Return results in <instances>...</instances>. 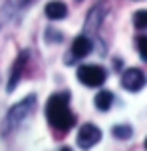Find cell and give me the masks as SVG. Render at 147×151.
I'll return each instance as SVG.
<instances>
[{
	"label": "cell",
	"mask_w": 147,
	"mask_h": 151,
	"mask_svg": "<svg viewBox=\"0 0 147 151\" xmlns=\"http://www.w3.org/2000/svg\"><path fill=\"white\" fill-rule=\"evenodd\" d=\"M28 60V52H22L18 58H16L14 66H12V74H10V80H8V91H14L16 83L20 80V76H22V70H24V64Z\"/></svg>",
	"instance_id": "6"
},
{
	"label": "cell",
	"mask_w": 147,
	"mask_h": 151,
	"mask_svg": "<svg viewBox=\"0 0 147 151\" xmlns=\"http://www.w3.org/2000/svg\"><path fill=\"white\" fill-rule=\"evenodd\" d=\"M46 16L48 18H52V20H62V18H66V14H68V8H66V4L64 2H58V0H54V2H48L46 4Z\"/></svg>",
	"instance_id": "8"
},
{
	"label": "cell",
	"mask_w": 147,
	"mask_h": 151,
	"mask_svg": "<svg viewBox=\"0 0 147 151\" xmlns=\"http://www.w3.org/2000/svg\"><path fill=\"white\" fill-rule=\"evenodd\" d=\"M62 151H70V147H62Z\"/></svg>",
	"instance_id": "14"
},
{
	"label": "cell",
	"mask_w": 147,
	"mask_h": 151,
	"mask_svg": "<svg viewBox=\"0 0 147 151\" xmlns=\"http://www.w3.org/2000/svg\"><path fill=\"white\" fill-rule=\"evenodd\" d=\"M101 139V131L98 125H93V123H85L82 125L80 129V133H77V145L82 147V149H90L93 147L95 143H100Z\"/></svg>",
	"instance_id": "4"
},
{
	"label": "cell",
	"mask_w": 147,
	"mask_h": 151,
	"mask_svg": "<svg viewBox=\"0 0 147 151\" xmlns=\"http://www.w3.org/2000/svg\"><path fill=\"white\" fill-rule=\"evenodd\" d=\"M34 109H36V98L34 96H28L22 101H18L16 106H12L10 111L6 113L4 121H2V133L4 135H10L12 131H16L34 113Z\"/></svg>",
	"instance_id": "2"
},
{
	"label": "cell",
	"mask_w": 147,
	"mask_h": 151,
	"mask_svg": "<svg viewBox=\"0 0 147 151\" xmlns=\"http://www.w3.org/2000/svg\"><path fill=\"white\" fill-rule=\"evenodd\" d=\"M133 24L139 30H147V10H137L133 14Z\"/></svg>",
	"instance_id": "12"
},
{
	"label": "cell",
	"mask_w": 147,
	"mask_h": 151,
	"mask_svg": "<svg viewBox=\"0 0 147 151\" xmlns=\"http://www.w3.org/2000/svg\"><path fill=\"white\" fill-rule=\"evenodd\" d=\"M137 50L141 54V60L147 62V36H137Z\"/></svg>",
	"instance_id": "13"
},
{
	"label": "cell",
	"mask_w": 147,
	"mask_h": 151,
	"mask_svg": "<svg viewBox=\"0 0 147 151\" xmlns=\"http://www.w3.org/2000/svg\"><path fill=\"white\" fill-rule=\"evenodd\" d=\"M95 107L100 109V111H108L109 107H111V104H113V93L108 90H101L98 96H95Z\"/></svg>",
	"instance_id": "9"
},
{
	"label": "cell",
	"mask_w": 147,
	"mask_h": 151,
	"mask_svg": "<svg viewBox=\"0 0 147 151\" xmlns=\"http://www.w3.org/2000/svg\"><path fill=\"white\" fill-rule=\"evenodd\" d=\"M101 18H103V6H95L92 12H90V16H87V24H85V30L92 32V30H93V26H100Z\"/></svg>",
	"instance_id": "10"
},
{
	"label": "cell",
	"mask_w": 147,
	"mask_h": 151,
	"mask_svg": "<svg viewBox=\"0 0 147 151\" xmlns=\"http://www.w3.org/2000/svg\"><path fill=\"white\" fill-rule=\"evenodd\" d=\"M77 80L87 88H98L105 82V70L100 66H82L77 70Z\"/></svg>",
	"instance_id": "3"
},
{
	"label": "cell",
	"mask_w": 147,
	"mask_h": 151,
	"mask_svg": "<svg viewBox=\"0 0 147 151\" xmlns=\"http://www.w3.org/2000/svg\"><path fill=\"white\" fill-rule=\"evenodd\" d=\"M111 133H113V137H117V139H129L133 133L131 125H113L111 127Z\"/></svg>",
	"instance_id": "11"
},
{
	"label": "cell",
	"mask_w": 147,
	"mask_h": 151,
	"mask_svg": "<svg viewBox=\"0 0 147 151\" xmlns=\"http://www.w3.org/2000/svg\"><path fill=\"white\" fill-rule=\"evenodd\" d=\"M68 98H70L68 91H66V93H64V91L62 93H54L46 104L48 121H50L56 129H60V131H66V129H70L72 125L76 123V115L72 113L70 106H68Z\"/></svg>",
	"instance_id": "1"
},
{
	"label": "cell",
	"mask_w": 147,
	"mask_h": 151,
	"mask_svg": "<svg viewBox=\"0 0 147 151\" xmlns=\"http://www.w3.org/2000/svg\"><path fill=\"white\" fill-rule=\"evenodd\" d=\"M77 2H80V0H77Z\"/></svg>",
	"instance_id": "16"
},
{
	"label": "cell",
	"mask_w": 147,
	"mask_h": 151,
	"mask_svg": "<svg viewBox=\"0 0 147 151\" xmlns=\"http://www.w3.org/2000/svg\"><path fill=\"white\" fill-rule=\"evenodd\" d=\"M145 83V76L143 72L137 68H129L125 70L123 76H121V86H123L127 91H139Z\"/></svg>",
	"instance_id": "5"
},
{
	"label": "cell",
	"mask_w": 147,
	"mask_h": 151,
	"mask_svg": "<svg viewBox=\"0 0 147 151\" xmlns=\"http://www.w3.org/2000/svg\"><path fill=\"white\" fill-rule=\"evenodd\" d=\"M90 52H92V40H90V36L87 34H80L74 40V44H72V54L76 58H84Z\"/></svg>",
	"instance_id": "7"
},
{
	"label": "cell",
	"mask_w": 147,
	"mask_h": 151,
	"mask_svg": "<svg viewBox=\"0 0 147 151\" xmlns=\"http://www.w3.org/2000/svg\"><path fill=\"white\" fill-rule=\"evenodd\" d=\"M145 147H147V139H145Z\"/></svg>",
	"instance_id": "15"
}]
</instances>
